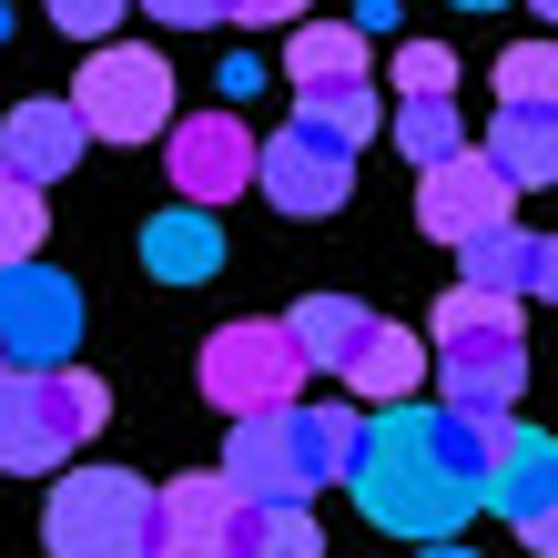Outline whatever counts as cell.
<instances>
[{
  "mask_svg": "<svg viewBox=\"0 0 558 558\" xmlns=\"http://www.w3.org/2000/svg\"><path fill=\"white\" fill-rule=\"evenodd\" d=\"M284 325V336H294V355H305V366H336L345 376V355L355 345H366V305H355V294H305V305H294V315H275Z\"/></svg>",
  "mask_w": 558,
  "mask_h": 558,
  "instance_id": "ffe728a7",
  "label": "cell"
},
{
  "mask_svg": "<svg viewBox=\"0 0 558 558\" xmlns=\"http://www.w3.org/2000/svg\"><path fill=\"white\" fill-rule=\"evenodd\" d=\"M153 21H173V31H214V21H234V0H143Z\"/></svg>",
  "mask_w": 558,
  "mask_h": 558,
  "instance_id": "f546056e",
  "label": "cell"
},
{
  "mask_svg": "<svg viewBox=\"0 0 558 558\" xmlns=\"http://www.w3.org/2000/svg\"><path fill=\"white\" fill-rule=\"evenodd\" d=\"M315 0H234V21H305Z\"/></svg>",
  "mask_w": 558,
  "mask_h": 558,
  "instance_id": "d6a6232c",
  "label": "cell"
},
{
  "mask_svg": "<svg viewBox=\"0 0 558 558\" xmlns=\"http://www.w3.org/2000/svg\"><path fill=\"white\" fill-rule=\"evenodd\" d=\"M345 386H355V397H366V407H407L416 397V386H426V345L407 336V325H366V345H355L345 355Z\"/></svg>",
  "mask_w": 558,
  "mask_h": 558,
  "instance_id": "e0dca14e",
  "label": "cell"
},
{
  "mask_svg": "<svg viewBox=\"0 0 558 558\" xmlns=\"http://www.w3.org/2000/svg\"><path fill=\"white\" fill-rule=\"evenodd\" d=\"M254 92H265V61L234 51V61H223V102H254Z\"/></svg>",
  "mask_w": 558,
  "mask_h": 558,
  "instance_id": "1f68e13d",
  "label": "cell"
},
{
  "mask_svg": "<svg viewBox=\"0 0 558 558\" xmlns=\"http://www.w3.org/2000/svg\"><path fill=\"white\" fill-rule=\"evenodd\" d=\"M284 82L294 92H345V82H366V41H355L345 21H305L284 41Z\"/></svg>",
  "mask_w": 558,
  "mask_h": 558,
  "instance_id": "44dd1931",
  "label": "cell"
},
{
  "mask_svg": "<svg viewBox=\"0 0 558 558\" xmlns=\"http://www.w3.org/2000/svg\"><path fill=\"white\" fill-rule=\"evenodd\" d=\"M234 558H325V529L305 498H265V508H234Z\"/></svg>",
  "mask_w": 558,
  "mask_h": 558,
  "instance_id": "7402d4cb",
  "label": "cell"
},
{
  "mask_svg": "<svg viewBox=\"0 0 558 558\" xmlns=\"http://www.w3.org/2000/svg\"><path fill=\"white\" fill-rule=\"evenodd\" d=\"M193 386L223 407V416H275L305 397V355H294V336L275 315H234V325H214L204 355H193Z\"/></svg>",
  "mask_w": 558,
  "mask_h": 558,
  "instance_id": "5b68a950",
  "label": "cell"
},
{
  "mask_svg": "<svg viewBox=\"0 0 558 558\" xmlns=\"http://www.w3.org/2000/svg\"><path fill=\"white\" fill-rule=\"evenodd\" d=\"M487 223H518V193L477 162V143L468 153H447L437 173L416 183V234L426 244H468V234H487Z\"/></svg>",
  "mask_w": 558,
  "mask_h": 558,
  "instance_id": "30bf717a",
  "label": "cell"
},
{
  "mask_svg": "<svg viewBox=\"0 0 558 558\" xmlns=\"http://www.w3.org/2000/svg\"><path fill=\"white\" fill-rule=\"evenodd\" d=\"M82 153H92V133L72 122V102H61V92L11 102V122H0V173H21L31 193H41V183H72Z\"/></svg>",
  "mask_w": 558,
  "mask_h": 558,
  "instance_id": "7c38bea8",
  "label": "cell"
},
{
  "mask_svg": "<svg viewBox=\"0 0 558 558\" xmlns=\"http://www.w3.org/2000/svg\"><path fill=\"white\" fill-rule=\"evenodd\" d=\"M376 122H386V102H376L366 82H345V92H305L284 133H305V143H325V153H355V143H376Z\"/></svg>",
  "mask_w": 558,
  "mask_h": 558,
  "instance_id": "603a6c76",
  "label": "cell"
},
{
  "mask_svg": "<svg viewBox=\"0 0 558 558\" xmlns=\"http://www.w3.org/2000/svg\"><path fill=\"white\" fill-rule=\"evenodd\" d=\"M345 487H355V508H366L386 538H416V548H437V538H457V529L477 518V498L437 468V447H426V407H416V397L355 416Z\"/></svg>",
  "mask_w": 558,
  "mask_h": 558,
  "instance_id": "6da1fadb",
  "label": "cell"
},
{
  "mask_svg": "<svg viewBox=\"0 0 558 558\" xmlns=\"http://www.w3.org/2000/svg\"><path fill=\"white\" fill-rule=\"evenodd\" d=\"M162 162H173L183 204L214 214L254 183V133H244V112H183V122H162Z\"/></svg>",
  "mask_w": 558,
  "mask_h": 558,
  "instance_id": "52a82bcc",
  "label": "cell"
},
{
  "mask_svg": "<svg viewBox=\"0 0 558 558\" xmlns=\"http://www.w3.org/2000/svg\"><path fill=\"white\" fill-rule=\"evenodd\" d=\"M416 558H477V548L468 538H437V548H416Z\"/></svg>",
  "mask_w": 558,
  "mask_h": 558,
  "instance_id": "836d02e7",
  "label": "cell"
},
{
  "mask_svg": "<svg viewBox=\"0 0 558 558\" xmlns=\"http://www.w3.org/2000/svg\"><path fill=\"white\" fill-rule=\"evenodd\" d=\"M529 11H558V0H529Z\"/></svg>",
  "mask_w": 558,
  "mask_h": 558,
  "instance_id": "8d00e7d4",
  "label": "cell"
},
{
  "mask_svg": "<svg viewBox=\"0 0 558 558\" xmlns=\"http://www.w3.org/2000/svg\"><path fill=\"white\" fill-rule=\"evenodd\" d=\"M41 234H51V204H41L21 173H0V265H31Z\"/></svg>",
  "mask_w": 558,
  "mask_h": 558,
  "instance_id": "4316f807",
  "label": "cell"
},
{
  "mask_svg": "<svg viewBox=\"0 0 558 558\" xmlns=\"http://www.w3.org/2000/svg\"><path fill=\"white\" fill-rule=\"evenodd\" d=\"M426 336H437V345H468V336H518V305H508V294H477V284H457V294H437Z\"/></svg>",
  "mask_w": 558,
  "mask_h": 558,
  "instance_id": "d4e9b609",
  "label": "cell"
},
{
  "mask_svg": "<svg viewBox=\"0 0 558 558\" xmlns=\"http://www.w3.org/2000/svg\"><path fill=\"white\" fill-rule=\"evenodd\" d=\"M397 21H407V0H355V41H397Z\"/></svg>",
  "mask_w": 558,
  "mask_h": 558,
  "instance_id": "4dcf8cb0",
  "label": "cell"
},
{
  "mask_svg": "<svg viewBox=\"0 0 558 558\" xmlns=\"http://www.w3.org/2000/svg\"><path fill=\"white\" fill-rule=\"evenodd\" d=\"M112 426V386L92 366H51V376H11L0 366V468L11 477H51L72 468L82 437Z\"/></svg>",
  "mask_w": 558,
  "mask_h": 558,
  "instance_id": "7a4b0ae2",
  "label": "cell"
},
{
  "mask_svg": "<svg viewBox=\"0 0 558 558\" xmlns=\"http://www.w3.org/2000/svg\"><path fill=\"white\" fill-rule=\"evenodd\" d=\"M254 193H265L275 214H294V223H325V214H345V193H355V153L275 133V143H254Z\"/></svg>",
  "mask_w": 558,
  "mask_h": 558,
  "instance_id": "9c48e42d",
  "label": "cell"
},
{
  "mask_svg": "<svg viewBox=\"0 0 558 558\" xmlns=\"http://www.w3.org/2000/svg\"><path fill=\"white\" fill-rule=\"evenodd\" d=\"M498 112H558V51L548 41H508L498 51Z\"/></svg>",
  "mask_w": 558,
  "mask_h": 558,
  "instance_id": "cb8c5ba5",
  "label": "cell"
},
{
  "mask_svg": "<svg viewBox=\"0 0 558 558\" xmlns=\"http://www.w3.org/2000/svg\"><path fill=\"white\" fill-rule=\"evenodd\" d=\"M0 41H11V0H0Z\"/></svg>",
  "mask_w": 558,
  "mask_h": 558,
  "instance_id": "d590c367",
  "label": "cell"
},
{
  "mask_svg": "<svg viewBox=\"0 0 558 558\" xmlns=\"http://www.w3.org/2000/svg\"><path fill=\"white\" fill-rule=\"evenodd\" d=\"M477 162L508 193H548L558 183V112H498V122H487V143H477Z\"/></svg>",
  "mask_w": 558,
  "mask_h": 558,
  "instance_id": "2e32d148",
  "label": "cell"
},
{
  "mask_svg": "<svg viewBox=\"0 0 558 558\" xmlns=\"http://www.w3.org/2000/svg\"><path fill=\"white\" fill-rule=\"evenodd\" d=\"M457 92V51L447 41H397V102H447Z\"/></svg>",
  "mask_w": 558,
  "mask_h": 558,
  "instance_id": "83f0119b",
  "label": "cell"
},
{
  "mask_svg": "<svg viewBox=\"0 0 558 558\" xmlns=\"http://www.w3.org/2000/svg\"><path fill=\"white\" fill-rule=\"evenodd\" d=\"M82 325H92V305H82L72 275H51V265H0V366H11V376L72 366Z\"/></svg>",
  "mask_w": 558,
  "mask_h": 558,
  "instance_id": "8992f818",
  "label": "cell"
},
{
  "mask_svg": "<svg viewBox=\"0 0 558 558\" xmlns=\"http://www.w3.org/2000/svg\"><path fill=\"white\" fill-rule=\"evenodd\" d=\"M143 265H153L162 284H204V275L223 265V223H214V214H193V204L153 214V223H143Z\"/></svg>",
  "mask_w": 558,
  "mask_h": 558,
  "instance_id": "ac0fdd59",
  "label": "cell"
},
{
  "mask_svg": "<svg viewBox=\"0 0 558 558\" xmlns=\"http://www.w3.org/2000/svg\"><path fill=\"white\" fill-rule=\"evenodd\" d=\"M234 487L214 468H193L173 487H153V558H234Z\"/></svg>",
  "mask_w": 558,
  "mask_h": 558,
  "instance_id": "8fae6325",
  "label": "cell"
},
{
  "mask_svg": "<svg viewBox=\"0 0 558 558\" xmlns=\"http://www.w3.org/2000/svg\"><path fill=\"white\" fill-rule=\"evenodd\" d=\"M223 487H234V498H305V487H294V447H284V407L275 416H234V447H223V468H214Z\"/></svg>",
  "mask_w": 558,
  "mask_h": 558,
  "instance_id": "9a60e30c",
  "label": "cell"
},
{
  "mask_svg": "<svg viewBox=\"0 0 558 558\" xmlns=\"http://www.w3.org/2000/svg\"><path fill=\"white\" fill-rule=\"evenodd\" d=\"M284 447H294V487H336L355 457V407H284Z\"/></svg>",
  "mask_w": 558,
  "mask_h": 558,
  "instance_id": "d6986e66",
  "label": "cell"
},
{
  "mask_svg": "<svg viewBox=\"0 0 558 558\" xmlns=\"http://www.w3.org/2000/svg\"><path fill=\"white\" fill-rule=\"evenodd\" d=\"M133 11V0H51V21L72 31V41H112V21Z\"/></svg>",
  "mask_w": 558,
  "mask_h": 558,
  "instance_id": "f1b7e54d",
  "label": "cell"
},
{
  "mask_svg": "<svg viewBox=\"0 0 558 558\" xmlns=\"http://www.w3.org/2000/svg\"><path fill=\"white\" fill-rule=\"evenodd\" d=\"M447 11H477V21H487V11H508V0H447Z\"/></svg>",
  "mask_w": 558,
  "mask_h": 558,
  "instance_id": "e575fe53",
  "label": "cell"
},
{
  "mask_svg": "<svg viewBox=\"0 0 558 558\" xmlns=\"http://www.w3.org/2000/svg\"><path fill=\"white\" fill-rule=\"evenodd\" d=\"M51 558H153V487L133 468H72L41 498Z\"/></svg>",
  "mask_w": 558,
  "mask_h": 558,
  "instance_id": "3957f363",
  "label": "cell"
},
{
  "mask_svg": "<svg viewBox=\"0 0 558 558\" xmlns=\"http://www.w3.org/2000/svg\"><path fill=\"white\" fill-rule=\"evenodd\" d=\"M72 102V122L92 143H153L162 122H173V61L143 51V41H92L82 82L61 92Z\"/></svg>",
  "mask_w": 558,
  "mask_h": 558,
  "instance_id": "277c9868",
  "label": "cell"
},
{
  "mask_svg": "<svg viewBox=\"0 0 558 558\" xmlns=\"http://www.w3.org/2000/svg\"><path fill=\"white\" fill-rule=\"evenodd\" d=\"M426 376H437V407H457V416H518V397H529V336L426 345Z\"/></svg>",
  "mask_w": 558,
  "mask_h": 558,
  "instance_id": "ba28073f",
  "label": "cell"
},
{
  "mask_svg": "<svg viewBox=\"0 0 558 558\" xmlns=\"http://www.w3.org/2000/svg\"><path fill=\"white\" fill-rule=\"evenodd\" d=\"M477 508H498V518H548L558 508V447L538 437V426H508V447H498V468H487Z\"/></svg>",
  "mask_w": 558,
  "mask_h": 558,
  "instance_id": "5bb4252c",
  "label": "cell"
},
{
  "mask_svg": "<svg viewBox=\"0 0 558 558\" xmlns=\"http://www.w3.org/2000/svg\"><path fill=\"white\" fill-rule=\"evenodd\" d=\"M457 254H468V284L477 294H508V305H538V294L558 284V244L529 234V223H487V234H468Z\"/></svg>",
  "mask_w": 558,
  "mask_h": 558,
  "instance_id": "4fadbf2b",
  "label": "cell"
},
{
  "mask_svg": "<svg viewBox=\"0 0 558 558\" xmlns=\"http://www.w3.org/2000/svg\"><path fill=\"white\" fill-rule=\"evenodd\" d=\"M397 153L416 162V173H437L447 153H468V122H457V102H397Z\"/></svg>",
  "mask_w": 558,
  "mask_h": 558,
  "instance_id": "484cf974",
  "label": "cell"
}]
</instances>
